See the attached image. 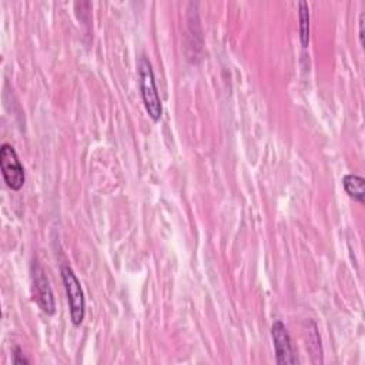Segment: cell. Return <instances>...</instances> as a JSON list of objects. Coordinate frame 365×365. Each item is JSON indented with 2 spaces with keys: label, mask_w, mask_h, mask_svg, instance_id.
Listing matches in <instances>:
<instances>
[{
  "label": "cell",
  "mask_w": 365,
  "mask_h": 365,
  "mask_svg": "<svg viewBox=\"0 0 365 365\" xmlns=\"http://www.w3.org/2000/svg\"><path fill=\"white\" fill-rule=\"evenodd\" d=\"M138 78H140L141 98H143L145 111L148 113L153 121H158L163 114V106L158 96L151 63L145 56H141L138 60Z\"/></svg>",
  "instance_id": "1"
},
{
  "label": "cell",
  "mask_w": 365,
  "mask_h": 365,
  "mask_svg": "<svg viewBox=\"0 0 365 365\" xmlns=\"http://www.w3.org/2000/svg\"><path fill=\"white\" fill-rule=\"evenodd\" d=\"M271 338L275 351V361L278 365L297 364V356L292 349L289 334L281 321H275L271 327Z\"/></svg>",
  "instance_id": "5"
},
{
  "label": "cell",
  "mask_w": 365,
  "mask_h": 365,
  "mask_svg": "<svg viewBox=\"0 0 365 365\" xmlns=\"http://www.w3.org/2000/svg\"><path fill=\"white\" fill-rule=\"evenodd\" d=\"M31 288H33V299L47 315H53L56 311L54 295L48 282V278L43 269V267L33 261L31 264Z\"/></svg>",
  "instance_id": "3"
},
{
  "label": "cell",
  "mask_w": 365,
  "mask_h": 365,
  "mask_svg": "<svg viewBox=\"0 0 365 365\" xmlns=\"http://www.w3.org/2000/svg\"><path fill=\"white\" fill-rule=\"evenodd\" d=\"M60 272H61L63 284H64L66 294H67L71 322H73V325L78 327V325H81L84 315H86V301H84L81 284H80L78 278L76 277L74 271L68 265H63L60 268Z\"/></svg>",
  "instance_id": "2"
},
{
  "label": "cell",
  "mask_w": 365,
  "mask_h": 365,
  "mask_svg": "<svg viewBox=\"0 0 365 365\" xmlns=\"http://www.w3.org/2000/svg\"><path fill=\"white\" fill-rule=\"evenodd\" d=\"M364 16H365V14L362 13V14H361V19H359V27H361V29H359V37H361V43H362V44H364Z\"/></svg>",
  "instance_id": "9"
},
{
  "label": "cell",
  "mask_w": 365,
  "mask_h": 365,
  "mask_svg": "<svg viewBox=\"0 0 365 365\" xmlns=\"http://www.w3.org/2000/svg\"><path fill=\"white\" fill-rule=\"evenodd\" d=\"M299 41L302 47H308L309 43V9L307 1H299Z\"/></svg>",
  "instance_id": "7"
},
{
  "label": "cell",
  "mask_w": 365,
  "mask_h": 365,
  "mask_svg": "<svg viewBox=\"0 0 365 365\" xmlns=\"http://www.w3.org/2000/svg\"><path fill=\"white\" fill-rule=\"evenodd\" d=\"M342 185L345 192L355 201L364 202L365 201V180L356 174H346L342 178Z\"/></svg>",
  "instance_id": "6"
},
{
  "label": "cell",
  "mask_w": 365,
  "mask_h": 365,
  "mask_svg": "<svg viewBox=\"0 0 365 365\" xmlns=\"http://www.w3.org/2000/svg\"><path fill=\"white\" fill-rule=\"evenodd\" d=\"M0 168L7 187L19 191L24 184L26 175L17 153L10 144H3L0 148Z\"/></svg>",
  "instance_id": "4"
},
{
  "label": "cell",
  "mask_w": 365,
  "mask_h": 365,
  "mask_svg": "<svg viewBox=\"0 0 365 365\" xmlns=\"http://www.w3.org/2000/svg\"><path fill=\"white\" fill-rule=\"evenodd\" d=\"M13 362L14 364H29V359H26L21 354V349L19 346L14 348V352H13Z\"/></svg>",
  "instance_id": "8"
}]
</instances>
